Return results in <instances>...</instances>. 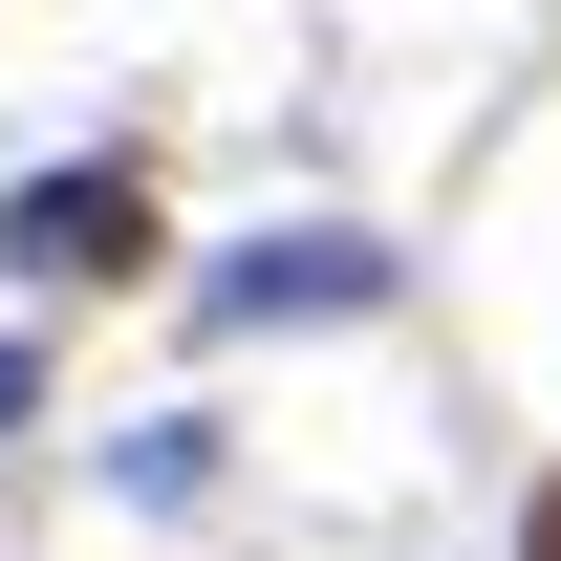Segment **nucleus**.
Returning a JSON list of instances; mask_svg holds the SVG:
<instances>
[{"instance_id": "nucleus-1", "label": "nucleus", "mask_w": 561, "mask_h": 561, "mask_svg": "<svg viewBox=\"0 0 561 561\" xmlns=\"http://www.w3.org/2000/svg\"><path fill=\"white\" fill-rule=\"evenodd\" d=\"M0 280H22V302H108V280H151V195L108 173V151L22 173V195H0Z\"/></svg>"}, {"instance_id": "nucleus-2", "label": "nucleus", "mask_w": 561, "mask_h": 561, "mask_svg": "<svg viewBox=\"0 0 561 561\" xmlns=\"http://www.w3.org/2000/svg\"><path fill=\"white\" fill-rule=\"evenodd\" d=\"M367 302H389V238H346V216H302V238H238V260H195V324L216 346H260V324H367Z\"/></svg>"}, {"instance_id": "nucleus-3", "label": "nucleus", "mask_w": 561, "mask_h": 561, "mask_svg": "<svg viewBox=\"0 0 561 561\" xmlns=\"http://www.w3.org/2000/svg\"><path fill=\"white\" fill-rule=\"evenodd\" d=\"M540 561H561V496H540Z\"/></svg>"}]
</instances>
